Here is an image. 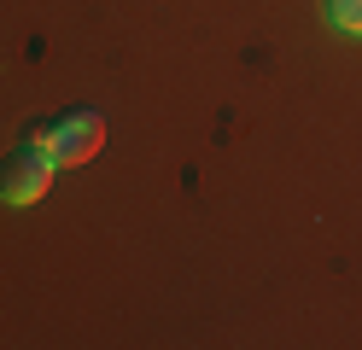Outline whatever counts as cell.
I'll list each match as a JSON object with an SVG mask.
<instances>
[{"label": "cell", "instance_id": "cell-1", "mask_svg": "<svg viewBox=\"0 0 362 350\" xmlns=\"http://www.w3.org/2000/svg\"><path fill=\"white\" fill-rule=\"evenodd\" d=\"M30 140L53 158V170H76V163L100 158V146H105V117H100V111H64V117H53V123H35Z\"/></svg>", "mask_w": 362, "mask_h": 350}, {"label": "cell", "instance_id": "cell-2", "mask_svg": "<svg viewBox=\"0 0 362 350\" xmlns=\"http://www.w3.org/2000/svg\"><path fill=\"white\" fill-rule=\"evenodd\" d=\"M53 187V158L35 146V140H24L6 163H0V199L6 204H41Z\"/></svg>", "mask_w": 362, "mask_h": 350}, {"label": "cell", "instance_id": "cell-3", "mask_svg": "<svg viewBox=\"0 0 362 350\" xmlns=\"http://www.w3.org/2000/svg\"><path fill=\"white\" fill-rule=\"evenodd\" d=\"M322 18L333 23L339 35H351V41L362 35V0H322Z\"/></svg>", "mask_w": 362, "mask_h": 350}]
</instances>
